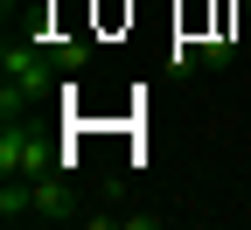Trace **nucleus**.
I'll list each match as a JSON object with an SVG mask.
<instances>
[{"mask_svg":"<svg viewBox=\"0 0 251 230\" xmlns=\"http://www.w3.org/2000/svg\"><path fill=\"white\" fill-rule=\"evenodd\" d=\"M56 160H49V147L35 140V133H21L14 119H0V175H21V181H35V175H49Z\"/></svg>","mask_w":251,"mask_h":230,"instance_id":"nucleus-1","label":"nucleus"},{"mask_svg":"<svg viewBox=\"0 0 251 230\" xmlns=\"http://www.w3.org/2000/svg\"><path fill=\"white\" fill-rule=\"evenodd\" d=\"M28 216H42V223H77V195H70V181H63V168H49V175L28 181Z\"/></svg>","mask_w":251,"mask_h":230,"instance_id":"nucleus-2","label":"nucleus"},{"mask_svg":"<svg viewBox=\"0 0 251 230\" xmlns=\"http://www.w3.org/2000/svg\"><path fill=\"white\" fill-rule=\"evenodd\" d=\"M0 216H7V223H21V216H28V181H21V175L0 181Z\"/></svg>","mask_w":251,"mask_h":230,"instance_id":"nucleus-3","label":"nucleus"}]
</instances>
